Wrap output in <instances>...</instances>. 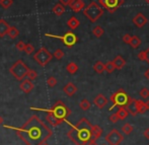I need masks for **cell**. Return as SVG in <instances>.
Wrapping results in <instances>:
<instances>
[{"mask_svg": "<svg viewBox=\"0 0 149 145\" xmlns=\"http://www.w3.org/2000/svg\"><path fill=\"white\" fill-rule=\"evenodd\" d=\"M136 102H137L138 113H139V114H144V113L147 111V108H146V104L143 102V100H136Z\"/></svg>", "mask_w": 149, "mask_h": 145, "instance_id": "cell-28", "label": "cell"}, {"mask_svg": "<svg viewBox=\"0 0 149 145\" xmlns=\"http://www.w3.org/2000/svg\"><path fill=\"white\" fill-rule=\"evenodd\" d=\"M133 130H134V127L129 123H127V124H125V125L122 126V131H123V133L125 134V135H130Z\"/></svg>", "mask_w": 149, "mask_h": 145, "instance_id": "cell-29", "label": "cell"}, {"mask_svg": "<svg viewBox=\"0 0 149 145\" xmlns=\"http://www.w3.org/2000/svg\"><path fill=\"white\" fill-rule=\"evenodd\" d=\"M26 43H24L22 41H19V42H17V43H16L15 48H16V49H17L19 52H22V51H24V48H26Z\"/></svg>", "mask_w": 149, "mask_h": 145, "instance_id": "cell-39", "label": "cell"}, {"mask_svg": "<svg viewBox=\"0 0 149 145\" xmlns=\"http://www.w3.org/2000/svg\"><path fill=\"white\" fill-rule=\"evenodd\" d=\"M119 117H118V115L115 113V114H113V115H111L110 116V121L112 122V123H114V124H116V123H118L119 122Z\"/></svg>", "mask_w": 149, "mask_h": 145, "instance_id": "cell-42", "label": "cell"}, {"mask_svg": "<svg viewBox=\"0 0 149 145\" xmlns=\"http://www.w3.org/2000/svg\"><path fill=\"white\" fill-rule=\"evenodd\" d=\"M127 110L129 112L130 115H132L133 117H136L139 113H138V108H137V102L134 98H131V100L129 102V104L127 105Z\"/></svg>", "mask_w": 149, "mask_h": 145, "instance_id": "cell-15", "label": "cell"}, {"mask_svg": "<svg viewBox=\"0 0 149 145\" xmlns=\"http://www.w3.org/2000/svg\"><path fill=\"white\" fill-rule=\"evenodd\" d=\"M79 107H80V109L82 111H87V110H89V109H90L91 104H90L86 98H83V100H81L80 104H79Z\"/></svg>", "mask_w": 149, "mask_h": 145, "instance_id": "cell-31", "label": "cell"}, {"mask_svg": "<svg viewBox=\"0 0 149 145\" xmlns=\"http://www.w3.org/2000/svg\"><path fill=\"white\" fill-rule=\"evenodd\" d=\"M125 0H100V4L110 13H114L124 4Z\"/></svg>", "mask_w": 149, "mask_h": 145, "instance_id": "cell-9", "label": "cell"}, {"mask_svg": "<svg viewBox=\"0 0 149 145\" xmlns=\"http://www.w3.org/2000/svg\"><path fill=\"white\" fill-rule=\"evenodd\" d=\"M66 70H67V72L70 73V74H75V73L77 72V70H78V65L74 62H70L67 64Z\"/></svg>", "mask_w": 149, "mask_h": 145, "instance_id": "cell-26", "label": "cell"}, {"mask_svg": "<svg viewBox=\"0 0 149 145\" xmlns=\"http://www.w3.org/2000/svg\"><path fill=\"white\" fill-rule=\"evenodd\" d=\"M63 90H64L65 94L68 96H74L75 93H76L77 91V86L74 84V83L72 82H68L66 85L64 86V88H63Z\"/></svg>", "mask_w": 149, "mask_h": 145, "instance_id": "cell-17", "label": "cell"}, {"mask_svg": "<svg viewBox=\"0 0 149 145\" xmlns=\"http://www.w3.org/2000/svg\"><path fill=\"white\" fill-rule=\"evenodd\" d=\"M145 52H146V62H148L149 63V48L147 50H145Z\"/></svg>", "mask_w": 149, "mask_h": 145, "instance_id": "cell-45", "label": "cell"}, {"mask_svg": "<svg viewBox=\"0 0 149 145\" xmlns=\"http://www.w3.org/2000/svg\"><path fill=\"white\" fill-rule=\"evenodd\" d=\"M79 24H80V22H79L78 20H77L75 16H72V17H70L68 20V22H67V26H69V29H76L79 26Z\"/></svg>", "mask_w": 149, "mask_h": 145, "instance_id": "cell-21", "label": "cell"}, {"mask_svg": "<svg viewBox=\"0 0 149 145\" xmlns=\"http://www.w3.org/2000/svg\"><path fill=\"white\" fill-rule=\"evenodd\" d=\"M33 110H40V111H46V112H51L55 115L58 119L62 120V121H65L67 119V117L71 114V111L62 100H58L56 102L55 104L52 106L51 109L49 110H43V109H35V108H31Z\"/></svg>", "mask_w": 149, "mask_h": 145, "instance_id": "cell-3", "label": "cell"}, {"mask_svg": "<svg viewBox=\"0 0 149 145\" xmlns=\"http://www.w3.org/2000/svg\"><path fill=\"white\" fill-rule=\"evenodd\" d=\"M144 1H145L146 3H148V4H149V0H144Z\"/></svg>", "mask_w": 149, "mask_h": 145, "instance_id": "cell-50", "label": "cell"}, {"mask_svg": "<svg viewBox=\"0 0 149 145\" xmlns=\"http://www.w3.org/2000/svg\"><path fill=\"white\" fill-rule=\"evenodd\" d=\"M46 37H50V38H55V39H59L62 41V43L64 44L66 47L71 48L77 43L78 41V38L77 36L73 33L72 31H69L67 33H65L63 36H57V35H51V33H45Z\"/></svg>", "mask_w": 149, "mask_h": 145, "instance_id": "cell-7", "label": "cell"}, {"mask_svg": "<svg viewBox=\"0 0 149 145\" xmlns=\"http://www.w3.org/2000/svg\"><path fill=\"white\" fill-rule=\"evenodd\" d=\"M140 96L144 100H147L149 98V89L147 87H143L141 90H140Z\"/></svg>", "mask_w": 149, "mask_h": 145, "instance_id": "cell-36", "label": "cell"}, {"mask_svg": "<svg viewBox=\"0 0 149 145\" xmlns=\"http://www.w3.org/2000/svg\"><path fill=\"white\" fill-rule=\"evenodd\" d=\"M30 71V68L26 65V63L22 60H17L16 62L13 63L11 67L9 68V72L12 76L18 81H22L24 78H26L28 72Z\"/></svg>", "mask_w": 149, "mask_h": 145, "instance_id": "cell-5", "label": "cell"}, {"mask_svg": "<svg viewBox=\"0 0 149 145\" xmlns=\"http://www.w3.org/2000/svg\"><path fill=\"white\" fill-rule=\"evenodd\" d=\"M47 84L49 87H54L57 85V78L54 76H50L49 78L47 79Z\"/></svg>", "mask_w": 149, "mask_h": 145, "instance_id": "cell-34", "label": "cell"}, {"mask_svg": "<svg viewBox=\"0 0 149 145\" xmlns=\"http://www.w3.org/2000/svg\"><path fill=\"white\" fill-rule=\"evenodd\" d=\"M42 145H49V144H48L47 142H45V143H44V144H42Z\"/></svg>", "mask_w": 149, "mask_h": 145, "instance_id": "cell-51", "label": "cell"}, {"mask_svg": "<svg viewBox=\"0 0 149 145\" xmlns=\"http://www.w3.org/2000/svg\"><path fill=\"white\" fill-rule=\"evenodd\" d=\"M140 45H141V40H140L137 36H133V37H132L131 43H130V46H131L133 49H137Z\"/></svg>", "mask_w": 149, "mask_h": 145, "instance_id": "cell-30", "label": "cell"}, {"mask_svg": "<svg viewBox=\"0 0 149 145\" xmlns=\"http://www.w3.org/2000/svg\"><path fill=\"white\" fill-rule=\"evenodd\" d=\"M86 145H97V144H96L95 140H93V139H92V140H91V141H89V142H88V143H87Z\"/></svg>", "mask_w": 149, "mask_h": 145, "instance_id": "cell-47", "label": "cell"}, {"mask_svg": "<svg viewBox=\"0 0 149 145\" xmlns=\"http://www.w3.org/2000/svg\"><path fill=\"white\" fill-rule=\"evenodd\" d=\"M93 104L95 105V106L97 107L100 110H102V109H104V107L108 105V98H107L104 94L100 93V94H97L95 98H94Z\"/></svg>", "mask_w": 149, "mask_h": 145, "instance_id": "cell-13", "label": "cell"}, {"mask_svg": "<svg viewBox=\"0 0 149 145\" xmlns=\"http://www.w3.org/2000/svg\"><path fill=\"white\" fill-rule=\"evenodd\" d=\"M113 62L115 63V65H116V69H118V70H121V69L126 65V60L122 57L121 55L116 56L114 60H113Z\"/></svg>", "mask_w": 149, "mask_h": 145, "instance_id": "cell-19", "label": "cell"}, {"mask_svg": "<svg viewBox=\"0 0 149 145\" xmlns=\"http://www.w3.org/2000/svg\"><path fill=\"white\" fill-rule=\"evenodd\" d=\"M67 136L76 145H86L92 140V125L86 118H82L72 126Z\"/></svg>", "mask_w": 149, "mask_h": 145, "instance_id": "cell-2", "label": "cell"}, {"mask_svg": "<svg viewBox=\"0 0 149 145\" xmlns=\"http://www.w3.org/2000/svg\"><path fill=\"white\" fill-rule=\"evenodd\" d=\"M24 52H26L28 55L33 54V52H35V47H33V45H31V44H26V48H24Z\"/></svg>", "mask_w": 149, "mask_h": 145, "instance_id": "cell-38", "label": "cell"}, {"mask_svg": "<svg viewBox=\"0 0 149 145\" xmlns=\"http://www.w3.org/2000/svg\"><path fill=\"white\" fill-rule=\"evenodd\" d=\"M93 69L96 73L102 74L104 71H106V64H104L102 61H97V62L93 65Z\"/></svg>", "mask_w": 149, "mask_h": 145, "instance_id": "cell-24", "label": "cell"}, {"mask_svg": "<svg viewBox=\"0 0 149 145\" xmlns=\"http://www.w3.org/2000/svg\"><path fill=\"white\" fill-rule=\"evenodd\" d=\"M9 24H8L6 20H0V38H3L5 35H7L8 31H9Z\"/></svg>", "mask_w": 149, "mask_h": 145, "instance_id": "cell-18", "label": "cell"}, {"mask_svg": "<svg viewBox=\"0 0 149 145\" xmlns=\"http://www.w3.org/2000/svg\"><path fill=\"white\" fill-rule=\"evenodd\" d=\"M102 132H104L102 128L100 127L98 125L92 126V139H93V140L98 139V138L102 135Z\"/></svg>", "mask_w": 149, "mask_h": 145, "instance_id": "cell-20", "label": "cell"}, {"mask_svg": "<svg viewBox=\"0 0 149 145\" xmlns=\"http://www.w3.org/2000/svg\"><path fill=\"white\" fill-rule=\"evenodd\" d=\"M116 114L118 115V117H119V119H120V120L126 119V118H127V117L130 115L126 107H120L119 110H118V112H117Z\"/></svg>", "mask_w": 149, "mask_h": 145, "instance_id": "cell-23", "label": "cell"}, {"mask_svg": "<svg viewBox=\"0 0 149 145\" xmlns=\"http://www.w3.org/2000/svg\"><path fill=\"white\" fill-rule=\"evenodd\" d=\"M146 104V108H147V110H149V100H147V102H145Z\"/></svg>", "mask_w": 149, "mask_h": 145, "instance_id": "cell-49", "label": "cell"}, {"mask_svg": "<svg viewBox=\"0 0 149 145\" xmlns=\"http://www.w3.org/2000/svg\"><path fill=\"white\" fill-rule=\"evenodd\" d=\"M144 76H145L146 78H147L148 80H149V68L145 71V73H144Z\"/></svg>", "mask_w": 149, "mask_h": 145, "instance_id": "cell-46", "label": "cell"}, {"mask_svg": "<svg viewBox=\"0 0 149 145\" xmlns=\"http://www.w3.org/2000/svg\"><path fill=\"white\" fill-rule=\"evenodd\" d=\"M53 56L55 57L57 60H61L63 57H64V52L62 51L61 49H57L55 52L53 53Z\"/></svg>", "mask_w": 149, "mask_h": 145, "instance_id": "cell-37", "label": "cell"}, {"mask_svg": "<svg viewBox=\"0 0 149 145\" xmlns=\"http://www.w3.org/2000/svg\"><path fill=\"white\" fill-rule=\"evenodd\" d=\"M26 77H28V79H31V81L35 80V79L38 77V72L36 70H33V69H30V71L28 72Z\"/></svg>", "mask_w": 149, "mask_h": 145, "instance_id": "cell-35", "label": "cell"}, {"mask_svg": "<svg viewBox=\"0 0 149 145\" xmlns=\"http://www.w3.org/2000/svg\"><path fill=\"white\" fill-rule=\"evenodd\" d=\"M147 22L148 20L146 18V16L143 13H137L133 18V24L139 29H142Z\"/></svg>", "mask_w": 149, "mask_h": 145, "instance_id": "cell-11", "label": "cell"}, {"mask_svg": "<svg viewBox=\"0 0 149 145\" xmlns=\"http://www.w3.org/2000/svg\"><path fill=\"white\" fill-rule=\"evenodd\" d=\"M143 135H144V137H145V138H147V139L149 140V128H147V129H145V130H144V133H143Z\"/></svg>", "mask_w": 149, "mask_h": 145, "instance_id": "cell-44", "label": "cell"}, {"mask_svg": "<svg viewBox=\"0 0 149 145\" xmlns=\"http://www.w3.org/2000/svg\"><path fill=\"white\" fill-rule=\"evenodd\" d=\"M3 122H4L3 118H2V116L0 115V125H2V124H3Z\"/></svg>", "mask_w": 149, "mask_h": 145, "instance_id": "cell-48", "label": "cell"}, {"mask_svg": "<svg viewBox=\"0 0 149 145\" xmlns=\"http://www.w3.org/2000/svg\"><path fill=\"white\" fill-rule=\"evenodd\" d=\"M46 120H47L48 123H49L50 125H52V126H58V125H60V124L63 122L62 120L58 119V118L56 117L55 115L53 114V113H51V112H47Z\"/></svg>", "mask_w": 149, "mask_h": 145, "instance_id": "cell-16", "label": "cell"}, {"mask_svg": "<svg viewBox=\"0 0 149 145\" xmlns=\"http://www.w3.org/2000/svg\"><path fill=\"white\" fill-rule=\"evenodd\" d=\"M16 135L26 145H42L53 135L51 128L48 127L37 115L31 116L22 127L15 128Z\"/></svg>", "mask_w": 149, "mask_h": 145, "instance_id": "cell-1", "label": "cell"}, {"mask_svg": "<svg viewBox=\"0 0 149 145\" xmlns=\"http://www.w3.org/2000/svg\"><path fill=\"white\" fill-rule=\"evenodd\" d=\"M84 2H83V0H72L70 3V5H69V7L71 8V10L74 12H79L81 11L82 9H84Z\"/></svg>", "mask_w": 149, "mask_h": 145, "instance_id": "cell-14", "label": "cell"}, {"mask_svg": "<svg viewBox=\"0 0 149 145\" xmlns=\"http://www.w3.org/2000/svg\"><path fill=\"white\" fill-rule=\"evenodd\" d=\"M71 1L72 0H59V2L61 4H63L64 6H67V5H70V3H71Z\"/></svg>", "mask_w": 149, "mask_h": 145, "instance_id": "cell-43", "label": "cell"}, {"mask_svg": "<svg viewBox=\"0 0 149 145\" xmlns=\"http://www.w3.org/2000/svg\"><path fill=\"white\" fill-rule=\"evenodd\" d=\"M7 35L9 36L10 39L14 40V39H16L18 36H19V31H18V29L16 28V26H10L9 31H8Z\"/></svg>", "mask_w": 149, "mask_h": 145, "instance_id": "cell-25", "label": "cell"}, {"mask_svg": "<svg viewBox=\"0 0 149 145\" xmlns=\"http://www.w3.org/2000/svg\"><path fill=\"white\" fill-rule=\"evenodd\" d=\"M19 88L22 89V92L24 93H30L31 91H33V89L35 88V84L33 83V81L31 79H24V80L20 82Z\"/></svg>", "mask_w": 149, "mask_h": 145, "instance_id": "cell-12", "label": "cell"}, {"mask_svg": "<svg viewBox=\"0 0 149 145\" xmlns=\"http://www.w3.org/2000/svg\"><path fill=\"white\" fill-rule=\"evenodd\" d=\"M122 40H123V42L125 44H127V45H130V43H131V41H132V36H130L129 33H126V35L124 36L123 38H122Z\"/></svg>", "mask_w": 149, "mask_h": 145, "instance_id": "cell-40", "label": "cell"}, {"mask_svg": "<svg viewBox=\"0 0 149 145\" xmlns=\"http://www.w3.org/2000/svg\"><path fill=\"white\" fill-rule=\"evenodd\" d=\"M107 142L110 145H119L124 140V137L117 129H113L104 138Z\"/></svg>", "mask_w": 149, "mask_h": 145, "instance_id": "cell-10", "label": "cell"}, {"mask_svg": "<svg viewBox=\"0 0 149 145\" xmlns=\"http://www.w3.org/2000/svg\"><path fill=\"white\" fill-rule=\"evenodd\" d=\"M83 14L91 22H95L104 14V8L97 2L92 1L83 9Z\"/></svg>", "mask_w": 149, "mask_h": 145, "instance_id": "cell-4", "label": "cell"}, {"mask_svg": "<svg viewBox=\"0 0 149 145\" xmlns=\"http://www.w3.org/2000/svg\"><path fill=\"white\" fill-rule=\"evenodd\" d=\"M92 33H93V36L95 38H102L104 33V29L100 26H96L92 29Z\"/></svg>", "mask_w": 149, "mask_h": 145, "instance_id": "cell-27", "label": "cell"}, {"mask_svg": "<svg viewBox=\"0 0 149 145\" xmlns=\"http://www.w3.org/2000/svg\"><path fill=\"white\" fill-rule=\"evenodd\" d=\"M53 57H54L53 54L50 53V52L47 50V48L43 47V48H41L37 53H35V55H33V60H35L36 62L40 65V66L44 67L52 60V58Z\"/></svg>", "mask_w": 149, "mask_h": 145, "instance_id": "cell-8", "label": "cell"}, {"mask_svg": "<svg viewBox=\"0 0 149 145\" xmlns=\"http://www.w3.org/2000/svg\"><path fill=\"white\" fill-rule=\"evenodd\" d=\"M111 100L114 104V106L110 109V110H112L114 107H118V108H120V107H127V105L131 100V98L128 96V93L125 90L121 88V89L117 90L115 93H113L111 96Z\"/></svg>", "mask_w": 149, "mask_h": 145, "instance_id": "cell-6", "label": "cell"}, {"mask_svg": "<svg viewBox=\"0 0 149 145\" xmlns=\"http://www.w3.org/2000/svg\"><path fill=\"white\" fill-rule=\"evenodd\" d=\"M52 12H53V13H55L56 15H58V16L62 15V14L65 12V6L59 2V3L55 4V6L52 8Z\"/></svg>", "mask_w": 149, "mask_h": 145, "instance_id": "cell-22", "label": "cell"}, {"mask_svg": "<svg viewBox=\"0 0 149 145\" xmlns=\"http://www.w3.org/2000/svg\"><path fill=\"white\" fill-rule=\"evenodd\" d=\"M116 69V65L113 61H109L108 63L106 64V71L108 73H113Z\"/></svg>", "mask_w": 149, "mask_h": 145, "instance_id": "cell-32", "label": "cell"}, {"mask_svg": "<svg viewBox=\"0 0 149 145\" xmlns=\"http://www.w3.org/2000/svg\"><path fill=\"white\" fill-rule=\"evenodd\" d=\"M138 59H139L140 61H146V52L145 51H140L139 53H138L137 55Z\"/></svg>", "mask_w": 149, "mask_h": 145, "instance_id": "cell-41", "label": "cell"}, {"mask_svg": "<svg viewBox=\"0 0 149 145\" xmlns=\"http://www.w3.org/2000/svg\"><path fill=\"white\" fill-rule=\"evenodd\" d=\"M13 3V0H0V5L4 8V9H7Z\"/></svg>", "mask_w": 149, "mask_h": 145, "instance_id": "cell-33", "label": "cell"}]
</instances>
